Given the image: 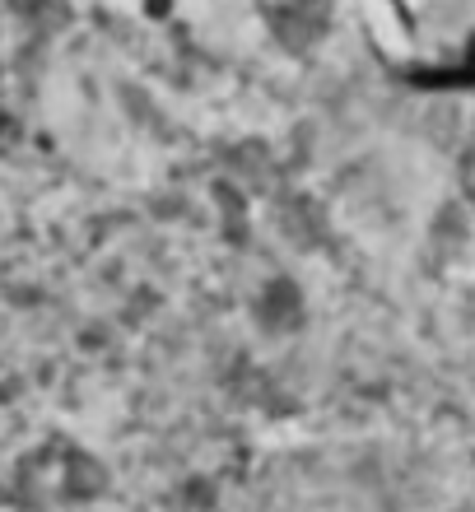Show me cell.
<instances>
[{"label":"cell","mask_w":475,"mask_h":512,"mask_svg":"<svg viewBox=\"0 0 475 512\" xmlns=\"http://www.w3.org/2000/svg\"><path fill=\"white\" fill-rule=\"evenodd\" d=\"M410 66L429 80H475V0H401Z\"/></svg>","instance_id":"6da1fadb"}]
</instances>
